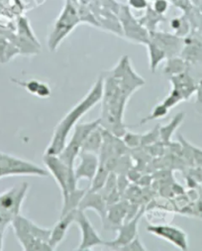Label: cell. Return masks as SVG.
I'll return each mask as SVG.
<instances>
[{
    "mask_svg": "<svg viewBox=\"0 0 202 251\" xmlns=\"http://www.w3.org/2000/svg\"><path fill=\"white\" fill-rule=\"evenodd\" d=\"M103 77L101 126L113 135L122 138L126 131L124 114L130 98L146 85V80L134 69L129 56H122Z\"/></svg>",
    "mask_w": 202,
    "mask_h": 251,
    "instance_id": "6da1fadb",
    "label": "cell"
},
{
    "mask_svg": "<svg viewBox=\"0 0 202 251\" xmlns=\"http://www.w3.org/2000/svg\"><path fill=\"white\" fill-rule=\"evenodd\" d=\"M103 90V77L100 75L93 86L90 88L87 96L76 103L57 124V126L53 132L52 139L45 151V154L58 155L64 149L68 135L75 127L78 121L83 118L90 109H92L102 99Z\"/></svg>",
    "mask_w": 202,
    "mask_h": 251,
    "instance_id": "7a4b0ae2",
    "label": "cell"
},
{
    "mask_svg": "<svg viewBox=\"0 0 202 251\" xmlns=\"http://www.w3.org/2000/svg\"><path fill=\"white\" fill-rule=\"evenodd\" d=\"M11 226L21 247L25 251H54L51 246L52 229L39 226L37 224L22 216L15 218Z\"/></svg>",
    "mask_w": 202,
    "mask_h": 251,
    "instance_id": "3957f363",
    "label": "cell"
},
{
    "mask_svg": "<svg viewBox=\"0 0 202 251\" xmlns=\"http://www.w3.org/2000/svg\"><path fill=\"white\" fill-rule=\"evenodd\" d=\"M28 190L29 185L22 183L0 194V229L4 232L20 215Z\"/></svg>",
    "mask_w": 202,
    "mask_h": 251,
    "instance_id": "277c9868",
    "label": "cell"
},
{
    "mask_svg": "<svg viewBox=\"0 0 202 251\" xmlns=\"http://www.w3.org/2000/svg\"><path fill=\"white\" fill-rule=\"evenodd\" d=\"M79 23L80 18L78 8L70 0H67L60 16L57 18L54 24L53 30L48 37V47L50 51H57L62 42Z\"/></svg>",
    "mask_w": 202,
    "mask_h": 251,
    "instance_id": "5b68a950",
    "label": "cell"
},
{
    "mask_svg": "<svg viewBox=\"0 0 202 251\" xmlns=\"http://www.w3.org/2000/svg\"><path fill=\"white\" fill-rule=\"evenodd\" d=\"M100 124L99 119H96L94 121L86 122L76 124L75 127L72 130L71 137L68 141H67V144L65 145L64 149L58 154V156L61 158V160L68 167V168L73 171L75 161L83 149V146L85 144V141L89 134Z\"/></svg>",
    "mask_w": 202,
    "mask_h": 251,
    "instance_id": "8992f818",
    "label": "cell"
},
{
    "mask_svg": "<svg viewBox=\"0 0 202 251\" xmlns=\"http://www.w3.org/2000/svg\"><path fill=\"white\" fill-rule=\"evenodd\" d=\"M43 162L47 167L49 174L56 180L61 193L63 201H65L69 194L77 189V183L74 178V173L61 160L58 155L45 154Z\"/></svg>",
    "mask_w": 202,
    "mask_h": 251,
    "instance_id": "52a82bcc",
    "label": "cell"
},
{
    "mask_svg": "<svg viewBox=\"0 0 202 251\" xmlns=\"http://www.w3.org/2000/svg\"><path fill=\"white\" fill-rule=\"evenodd\" d=\"M10 176L48 177L49 172L33 162L0 152V178Z\"/></svg>",
    "mask_w": 202,
    "mask_h": 251,
    "instance_id": "ba28073f",
    "label": "cell"
},
{
    "mask_svg": "<svg viewBox=\"0 0 202 251\" xmlns=\"http://www.w3.org/2000/svg\"><path fill=\"white\" fill-rule=\"evenodd\" d=\"M116 16L122 28L123 36L137 44L146 46L150 40L149 31L142 26L138 18L132 13V9L127 4H119Z\"/></svg>",
    "mask_w": 202,
    "mask_h": 251,
    "instance_id": "9c48e42d",
    "label": "cell"
},
{
    "mask_svg": "<svg viewBox=\"0 0 202 251\" xmlns=\"http://www.w3.org/2000/svg\"><path fill=\"white\" fill-rule=\"evenodd\" d=\"M74 223L78 226L80 229V234H82L80 243L75 250L87 251L91 250L92 248L97 246H105L106 240H104L98 234L84 211L77 208L75 212Z\"/></svg>",
    "mask_w": 202,
    "mask_h": 251,
    "instance_id": "30bf717a",
    "label": "cell"
},
{
    "mask_svg": "<svg viewBox=\"0 0 202 251\" xmlns=\"http://www.w3.org/2000/svg\"><path fill=\"white\" fill-rule=\"evenodd\" d=\"M146 229L149 233L172 243L178 249L185 251L189 248L188 236L186 232L178 226L170 224H158L149 225L147 226Z\"/></svg>",
    "mask_w": 202,
    "mask_h": 251,
    "instance_id": "8fae6325",
    "label": "cell"
},
{
    "mask_svg": "<svg viewBox=\"0 0 202 251\" xmlns=\"http://www.w3.org/2000/svg\"><path fill=\"white\" fill-rule=\"evenodd\" d=\"M145 211L146 208L143 206L133 219L121 224L116 229L118 231L117 237L112 240H106L105 246L112 250H118L120 247H122L123 245L133 240L138 235L139 222L145 214Z\"/></svg>",
    "mask_w": 202,
    "mask_h": 251,
    "instance_id": "7c38bea8",
    "label": "cell"
},
{
    "mask_svg": "<svg viewBox=\"0 0 202 251\" xmlns=\"http://www.w3.org/2000/svg\"><path fill=\"white\" fill-rule=\"evenodd\" d=\"M150 41L156 44L161 51H163L167 60L173 57L180 56V53L184 47V38H180L174 33L164 32H151Z\"/></svg>",
    "mask_w": 202,
    "mask_h": 251,
    "instance_id": "4fadbf2b",
    "label": "cell"
},
{
    "mask_svg": "<svg viewBox=\"0 0 202 251\" xmlns=\"http://www.w3.org/2000/svg\"><path fill=\"white\" fill-rule=\"evenodd\" d=\"M78 158H79V162L77 166H74V169H73L76 183H78L83 179L92 182L97 173L98 166H99L98 155L90 152L80 151Z\"/></svg>",
    "mask_w": 202,
    "mask_h": 251,
    "instance_id": "5bb4252c",
    "label": "cell"
},
{
    "mask_svg": "<svg viewBox=\"0 0 202 251\" xmlns=\"http://www.w3.org/2000/svg\"><path fill=\"white\" fill-rule=\"evenodd\" d=\"M107 207L108 203L104 197L98 191H90L89 189L78 205V210L84 212L87 210H94L99 215L104 226L107 216Z\"/></svg>",
    "mask_w": 202,
    "mask_h": 251,
    "instance_id": "9a60e30c",
    "label": "cell"
},
{
    "mask_svg": "<svg viewBox=\"0 0 202 251\" xmlns=\"http://www.w3.org/2000/svg\"><path fill=\"white\" fill-rule=\"evenodd\" d=\"M130 208V204L127 201H117L111 204H108L107 207V216L106 222L104 224V227H108L109 229L115 228L123 224L127 218L128 212Z\"/></svg>",
    "mask_w": 202,
    "mask_h": 251,
    "instance_id": "2e32d148",
    "label": "cell"
},
{
    "mask_svg": "<svg viewBox=\"0 0 202 251\" xmlns=\"http://www.w3.org/2000/svg\"><path fill=\"white\" fill-rule=\"evenodd\" d=\"M76 210H72L65 215H61L60 220L55 225V226L52 228L50 243L54 249H56V247H58V245L64 240V238L66 237V235L67 233L68 228L74 223V217H75Z\"/></svg>",
    "mask_w": 202,
    "mask_h": 251,
    "instance_id": "e0dca14e",
    "label": "cell"
},
{
    "mask_svg": "<svg viewBox=\"0 0 202 251\" xmlns=\"http://www.w3.org/2000/svg\"><path fill=\"white\" fill-rule=\"evenodd\" d=\"M11 80L16 83L17 86L23 88L25 91H27L29 94L36 96L41 99H47L50 98L52 92L50 87L46 82H43L38 79H30V80H20L16 78H11Z\"/></svg>",
    "mask_w": 202,
    "mask_h": 251,
    "instance_id": "ac0fdd59",
    "label": "cell"
},
{
    "mask_svg": "<svg viewBox=\"0 0 202 251\" xmlns=\"http://www.w3.org/2000/svg\"><path fill=\"white\" fill-rule=\"evenodd\" d=\"M104 141V128L99 124L87 137L82 151L99 154Z\"/></svg>",
    "mask_w": 202,
    "mask_h": 251,
    "instance_id": "d6986e66",
    "label": "cell"
},
{
    "mask_svg": "<svg viewBox=\"0 0 202 251\" xmlns=\"http://www.w3.org/2000/svg\"><path fill=\"white\" fill-rule=\"evenodd\" d=\"M144 11V14L141 17H138V20L142 24V26L149 31V33L157 31L158 24L166 21L165 16L157 14L152 8L151 4H149V6Z\"/></svg>",
    "mask_w": 202,
    "mask_h": 251,
    "instance_id": "ffe728a7",
    "label": "cell"
},
{
    "mask_svg": "<svg viewBox=\"0 0 202 251\" xmlns=\"http://www.w3.org/2000/svg\"><path fill=\"white\" fill-rule=\"evenodd\" d=\"M170 27L174 31V34L180 38H186L191 33V25L185 14L171 19Z\"/></svg>",
    "mask_w": 202,
    "mask_h": 251,
    "instance_id": "44dd1931",
    "label": "cell"
},
{
    "mask_svg": "<svg viewBox=\"0 0 202 251\" xmlns=\"http://www.w3.org/2000/svg\"><path fill=\"white\" fill-rule=\"evenodd\" d=\"M146 47L148 49V55L150 60V70L154 73L161 62L167 61V56L150 40L148 42V44L146 45Z\"/></svg>",
    "mask_w": 202,
    "mask_h": 251,
    "instance_id": "7402d4cb",
    "label": "cell"
},
{
    "mask_svg": "<svg viewBox=\"0 0 202 251\" xmlns=\"http://www.w3.org/2000/svg\"><path fill=\"white\" fill-rule=\"evenodd\" d=\"M185 71H187V64L180 56L168 59L164 68V74L168 75L170 77L180 75Z\"/></svg>",
    "mask_w": 202,
    "mask_h": 251,
    "instance_id": "603a6c76",
    "label": "cell"
},
{
    "mask_svg": "<svg viewBox=\"0 0 202 251\" xmlns=\"http://www.w3.org/2000/svg\"><path fill=\"white\" fill-rule=\"evenodd\" d=\"M183 116H184L183 113L178 114L173 119V121L167 125V126H163V127L159 129V136L161 137V139H163L165 142H169L170 141L172 134L175 132V130L177 129V127L179 126V125L182 122Z\"/></svg>",
    "mask_w": 202,
    "mask_h": 251,
    "instance_id": "cb8c5ba5",
    "label": "cell"
},
{
    "mask_svg": "<svg viewBox=\"0 0 202 251\" xmlns=\"http://www.w3.org/2000/svg\"><path fill=\"white\" fill-rule=\"evenodd\" d=\"M169 109L163 104V103H158V104H157L155 107H154V109L152 110V112H151V114L149 115V116H147V117H145L142 121H141V124H145V123H147V122H149V121H152V120H154V119H158V118H161V117H164V116H166L168 113H169Z\"/></svg>",
    "mask_w": 202,
    "mask_h": 251,
    "instance_id": "d4e9b609",
    "label": "cell"
},
{
    "mask_svg": "<svg viewBox=\"0 0 202 251\" xmlns=\"http://www.w3.org/2000/svg\"><path fill=\"white\" fill-rule=\"evenodd\" d=\"M146 246L142 243L140 237L137 235L133 240H131L129 243L120 247L117 251H146Z\"/></svg>",
    "mask_w": 202,
    "mask_h": 251,
    "instance_id": "484cf974",
    "label": "cell"
},
{
    "mask_svg": "<svg viewBox=\"0 0 202 251\" xmlns=\"http://www.w3.org/2000/svg\"><path fill=\"white\" fill-rule=\"evenodd\" d=\"M170 5L171 2L170 0H154L152 1V8L159 15L165 16L166 13L169 11L170 9Z\"/></svg>",
    "mask_w": 202,
    "mask_h": 251,
    "instance_id": "4316f807",
    "label": "cell"
},
{
    "mask_svg": "<svg viewBox=\"0 0 202 251\" xmlns=\"http://www.w3.org/2000/svg\"><path fill=\"white\" fill-rule=\"evenodd\" d=\"M122 138H124V143H125L126 146L131 147V148H135V147H137L141 144L142 135L126 132Z\"/></svg>",
    "mask_w": 202,
    "mask_h": 251,
    "instance_id": "83f0119b",
    "label": "cell"
},
{
    "mask_svg": "<svg viewBox=\"0 0 202 251\" xmlns=\"http://www.w3.org/2000/svg\"><path fill=\"white\" fill-rule=\"evenodd\" d=\"M170 2L175 7H177L180 10H181L183 12V14L186 13L187 11H189L193 7L190 0H170Z\"/></svg>",
    "mask_w": 202,
    "mask_h": 251,
    "instance_id": "f1b7e54d",
    "label": "cell"
},
{
    "mask_svg": "<svg viewBox=\"0 0 202 251\" xmlns=\"http://www.w3.org/2000/svg\"><path fill=\"white\" fill-rule=\"evenodd\" d=\"M150 4L149 0H128L127 5L132 9V10H145Z\"/></svg>",
    "mask_w": 202,
    "mask_h": 251,
    "instance_id": "f546056e",
    "label": "cell"
},
{
    "mask_svg": "<svg viewBox=\"0 0 202 251\" xmlns=\"http://www.w3.org/2000/svg\"><path fill=\"white\" fill-rule=\"evenodd\" d=\"M4 231L0 229V251L3 249V238H4Z\"/></svg>",
    "mask_w": 202,
    "mask_h": 251,
    "instance_id": "4dcf8cb0",
    "label": "cell"
},
{
    "mask_svg": "<svg viewBox=\"0 0 202 251\" xmlns=\"http://www.w3.org/2000/svg\"><path fill=\"white\" fill-rule=\"evenodd\" d=\"M190 1H191V3H192V5H193V6L197 7V6L199 5V3H200L201 0H190Z\"/></svg>",
    "mask_w": 202,
    "mask_h": 251,
    "instance_id": "1f68e13d",
    "label": "cell"
},
{
    "mask_svg": "<svg viewBox=\"0 0 202 251\" xmlns=\"http://www.w3.org/2000/svg\"><path fill=\"white\" fill-rule=\"evenodd\" d=\"M197 8L201 11V13H202V0H201V1H200V3H199V5L197 6Z\"/></svg>",
    "mask_w": 202,
    "mask_h": 251,
    "instance_id": "d6a6232c",
    "label": "cell"
},
{
    "mask_svg": "<svg viewBox=\"0 0 202 251\" xmlns=\"http://www.w3.org/2000/svg\"><path fill=\"white\" fill-rule=\"evenodd\" d=\"M149 1H154V0H149Z\"/></svg>",
    "mask_w": 202,
    "mask_h": 251,
    "instance_id": "836d02e7",
    "label": "cell"
},
{
    "mask_svg": "<svg viewBox=\"0 0 202 251\" xmlns=\"http://www.w3.org/2000/svg\"><path fill=\"white\" fill-rule=\"evenodd\" d=\"M199 111H202V108H201V110H199Z\"/></svg>",
    "mask_w": 202,
    "mask_h": 251,
    "instance_id": "e575fe53",
    "label": "cell"
}]
</instances>
